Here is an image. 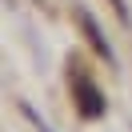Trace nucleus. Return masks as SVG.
<instances>
[{"label": "nucleus", "mask_w": 132, "mask_h": 132, "mask_svg": "<svg viewBox=\"0 0 132 132\" xmlns=\"http://www.w3.org/2000/svg\"><path fill=\"white\" fill-rule=\"evenodd\" d=\"M76 92H80V112L84 116H100L104 112V100H100V92L92 84H76Z\"/></svg>", "instance_id": "1"}, {"label": "nucleus", "mask_w": 132, "mask_h": 132, "mask_svg": "<svg viewBox=\"0 0 132 132\" xmlns=\"http://www.w3.org/2000/svg\"><path fill=\"white\" fill-rule=\"evenodd\" d=\"M80 24L88 28V36H92V44H96V52H100V56L108 60V64H112L116 56H112V48H108V40H104V36H100V28H96V20H92L88 12H80Z\"/></svg>", "instance_id": "2"}, {"label": "nucleus", "mask_w": 132, "mask_h": 132, "mask_svg": "<svg viewBox=\"0 0 132 132\" xmlns=\"http://www.w3.org/2000/svg\"><path fill=\"white\" fill-rule=\"evenodd\" d=\"M108 4H112V8H116V16H120L124 24H128V20H132V16H128V4H124V0H108Z\"/></svg>", "instance_id": "4"}, {"label": "nucleus", "mask_w": 132, "mask_h": 132, "mask_svg": "<svg viewBox=\"0 0 132 132\" xmlns=\"http://www.w3.org/2000/svg\"><path fill=\"white\" fill-rule=\"evenodd\" d=\"M20 112H24V116H28V120H32V124H36V132H52V128H48V124H44V120H40V112H36V108H32V104H20Z\"/></svg>", "instance_id": "3"}]
</instances>
